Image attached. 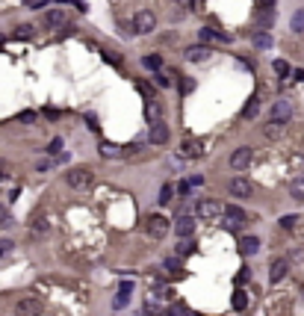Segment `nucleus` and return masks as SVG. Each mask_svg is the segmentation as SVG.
I'll use <instances>...</instances> for the list:
<instances>
[{"label": "nucleus", "mask_w": 304, "mask_h": 316, "mask_svg": "<svg viewBox=\"0 0 304 316\" xmlns=\"http://www.w3.org/2000/svg\"><path fill=\"white\" fill-rule=\"evenodd\" d=\"M157 30V15H154L151 9H142L133 15V33H139V35H148Z\"/></svg>", "instance_id": "obj_1"}, {"label": "nucleus", "mask_w": 304, "mask_h": 316, "mask_svg": "<svg viewBox=\"0 0 304 316\" xmlns=\"http://www.w3.org/2000/svg\"><path fill=\"white\" fill-rule=\"evenodd\" d=\"M65 183H68L71 189H86L89 183H92V169H83V165H77V169L65 172Z\"/></svg>", "instance_id": "obj_2"}, {"label": "nucleus", "mask_w": 304, "mask_h": 316, "mask_svg": "<svg viewBox=\"0 0 304 316\" xmlns=\"http://www.w3.org/2000/svg\"><path fill=\"white\" fill-rule=\"evenodd\" d=\"M145 231H148V236H154V239H163V236L168 234V219H165L163 213H151L148 222H145Z\"/></svg>", "instance_id": "obj_3"}, {"label": "nucleus", "mask_w": 304, "mask_h": 316, "mask_svg": "<svg viewBox=\"0 0 304 316\" xmlns=\"http://www.w3.org/2000/svg\"><path fill=\"white\" fill-rule=\"evenodd\" d=\"M222 213H224V228H227V231H239V228L248 222V213L242 210V207H234V204H231V207H224Z\"/></svg>", "instance_id": "obj_4"}, {"label": "nucleus", "mask_w": 304, "mask_h": 316, "mask_svg": "<svg viewBox=\"0 0 304 316\" xmlns=\"http://www.w3.org/2000/svg\"><path fill=\"white\" fill-rule=\"evenodd\" d=\"M269 118L275 121V124H287V121L293 118V104H290L287 98H281V101H275V104H272Z\"/></svg>", "instance_id": "obj_5"}, {"label": "nucleus", "mask_w": 304, "mask_h": 316, "mask_svg": "<svg viewBox=\"0 0 304 316\" xmlns=\"http://www.w3.org/2000/svg\"><path fill=\"white\" fill-rule=\"evenodd\" d=\"M251 160H254V151H251L248 145H242V148H236V151L231 154V169L242 172V169H248V165H251Z\"/></svg>", "instance_id": "obj_6"}, {"label": "nucleus", "mask_w": 304, "mask_h": 316, "mask_svg": "<svg viewBox=\"0 0 304 316\" xmlns=\"http://www.w3.org/2000/svg\"><path fill=\"white\" fill-rule=\"evenodd\" d=\"M227 192L236 195V198H251V195H254V187H251V180H245V177H234V180L227 183Z\"/></svg>", "instance_id": "obj_7"}, {"label": "nucleus", "mask_w": 304, "mask_h": 316, "mask_svg": "<svg viewBox=\"0 0 304 316\" xmlns=\"http://www.w3.org/2000/svg\"><path fill=\"white\" fill-rule=\"evenodd\" d=\"M222 210H224V207L219 204V201H213V198L198 201V216H201V219H219Z\"/></svg>", "instance_id": "obj_8"}, {"label": "nucleus", "mask_w": 304, "mask_h": 316, "mask_svg": "<svg viewBox=\"0 0 304 316\" xmlns=\"http://www.w3.org/2000/svg\"><path fill=\"white\" fill-rule=\"evenodd\" d=\"M15 313L18 316H39L42 313V302H39V299H21V302L15 305Z\"/></svg>", "instance_id": "obj_9"}, {"label": "nucleus", "mask_w": 304, "mask_h": 316, "mask_svg": "<svg viewBox=\"0 0 304 316\" xmlns=\"http://www.w3.org/2000/svg\"><path fill=\"white\" fill-rule=\"evenodd\" d=\"M175 234H177V239H180V236H183V239L192 236V234H195V219H192V216H177Z\"/></svg>", "instance_id": "obj_10"}, {"label": "nucleus", "mask_w": 304, "mask_h": 316, "mask_svg": "<svg viewBox=\"0 0 304 316\" xmlns=\"http://www.w3.org/2000/svg\"><path fill=\"white\" fill-rule=\"evenodd\" d=\"M201 154H204V145H201L198 139H186L180 145V157H183V160H198Z\"/></svg>", "instance_id": "obj_11"}, {"label": "nucleus", "mask_w": 304, "mask_h": 316, "mask_svg": "<svg viewBox=\"0 0 304 316\" xmlns=\"http://www.w3.org/2000/svg\"><path fill=\"white\" fill-rule=\"evenodd\" d=\"M148 139H151L154 145H165V142H168V127H165L163 121H154V124H151V133H148Z\"/></svg>", "instance_id": "obj_12"}, {"label": "nucleus", "mask_w": 304, "mask_h": 316, "mask_svg": "<svg viewBox=\"0 0 304 316\" xmlns=\"http://www.w3.org/2000/svg\"><path fill=\"white\" fill-rule=\"evenodd\" d=\"M130 293H133V284H130V281H121V287H118V295L112 299V307H116V310H121V307L127 305Z\"/></svg>", "instance_id": "obj_13"}, {"label": "nucleus", "mask_w": 304, "mask_h": 316, "mask_svg": "<svg viewBox=\"0 0 304 316\" xmlns=\"http://www.w3.org/2000/svg\"><path fill=\"white\" fill-rule=\"evenodd\" d=\"M207 57H210V47H207V45H192V47H186V59H189V62H204Z\"/></svg>", "instance_id": "obj_14"}, {"label": "nucleus", "mask_w": 304, "mask_h": 316, "mask_svg": "<svg viewBox=\"0 0 304 316\" xmlns=\"http://www.w3.org/2000/svg\"><path fill=\"white\" fill-rule=\"evenodd\" d=\"M287 269H290V263H287V260H275V263L269 266V281L278 284L283 275H287Z\"/></svg>", "instance_id": "obj_15"}, {"label": "nucleus", "mask_w": 304, "mask_h": 316, "mask_svg": "<svg viewBox=\"0 0 304 316\" xmlns=\"http://www.w3.org/2000/svg\"><path fill=\"white\" fill-rule=\"evenodd\" d=\"M62 24H65V12H62V9H50V12H45V27L56 30V27H62Z\"/></svg>", "instance_id": "obj_16"}, {"label": "nucleus", "mask_w": 304, "mask_h": 316, "mask_svg": "<svg viewBox=\"0 0 304 316\" xmlns=\"http://www.w3.org/2000/svg\"><path fill=\"white\" fill-rule=\"evenodd\" d=\"M257 248H260L257 236H242V239H239V251H242V254H257Z\"/></svg>", "instance_id": "obj_17"}, {"label": "nucleus", "mask_w": 304, "mask_h": 316, "mask_svg": "<svg viewBox=\"0 0 304 316\" xmlns=\"http://www.w3.org/2000/svg\"><path fill=\"white\" fill-rule=\"evenodd\" d=\"M251 45H254V47H263V50H266V47H272V35L266 33V30H260V33L251 35Z\"/></svg>", "instance_id": "obj_18"}, {"label": "nucleus", "mask_w": 304, "mask_h": 316, "mask_svg": "<svg viewBox=\"0 0 304 316\" xmlns=\"http://www.w3.org/2000/svg\"><path fill=\"white\" fill-rule=\"evenodd\" d=\"M101 157H121V148H118L116 142H101Z\"/></svg>", "instance_id": "obj_19"}, {"label": "nucleus", "mask_w": 304, "mask_h": 316, "mask_svg": "<svg viewBox=\"0 0 304 316\" xmlns=\"http://www.w3.org/2000/svg\"><path fill=\"white\" fill-rule=\"evenodd\" d=\"M290 195H293L295 201H304V175L293 180V187H290Z\"/></svg>", "instance_id": "obj_20"}, {"label": "nucleus", "mask_w": 304, "mask_h": 316, "mask_svg": "<svg viewBox=\"0 0 304 316\" xmlns=\"http://www.w3.org/2000/svg\"><path fill=\"white\" fill-rule=\"evenodd\" d=\"M257 113H260V101L257 98H251V101L242 106V118H257Z\"/></svg>", "instance_id": "obj_21"}, {"label": "nucleus", "mask_w": 304, "mask_h": 316, "mask_svg": "<svg viewBox=\"0 0 304 316\" xmlns=\"http://www.w3.org/2000/svg\"><path fill=\"white\" fill-rule=\"evenodd\" d=\"M142 65H145V68H151V71H160V68H163V57H160V53H157V57L148 53V57L142 59Z\"/></svg>", "instance_id": "obj_22"}, {"label": "nucleus", "mask_w": 304, "mask_h": 316, "mask_svg": "<svg viewBox=\"0 0 304 316\" xmlns=\"http://www.w3.org/2000/svg\"><path fill=\"white\" fill-rule=\"evenodd\" d=\"M290 27H293L295 33H304V9L293 12V18H290Z\"/></svg>", "instance_id": "obj_23"}, {"label": "nucleus", "mask_w": 304, "mask_h": 316, "mask_svg": "<svg viewBox=\"0 0 304 316\" xmlns=\"http://www.w3.org/2000/svg\"><path fill=\"white\" fill-rule=\"evenodd\" d=\"M234 307H236V310H245V307H248L245 290H236V293H234Z\"/></svg>", "instance_id": "obj_24"}, {"label": "nucleus", "mask_w": 304, "mask_h": 316, "mask_svg": "<svg viewBox=\"0 0 304 316\" xmlns=\"http://www.w3.org/2000/svg\"><path fill=\"white\" fill-rule=\"evenodd\" d=\"M172 198H175V187L165 183V187L160 189V204H172Z\"/></svg>", "instance_id": "obj_25"}, {"label": "nucleus", "mask_w": 304, "mask_h": 316, "mask_svg": "<svg viewBox=\"0 0 304 316\" xmlns=\"http://www.w3.org/2000/svg\"><path fill=\"white\" fill-rule=\"evenodd\" d=\"M198 39H201V45H204V42H210V39H224V35L213 33L210 27H201V30H198Z\"/></svg>", "instance_id": "obj_26"}, {"label": "nucleus", "mask_w": 304, "mask_h": 316, "mask_svg": "<svg viewBox=\"0 0 304 316\" xmlns=\"http://www.w3.org/2000/svg\"><path fill=\"white\" fill-rule=\"evenodd\" d=\"M165 272H168V275H180V263H177L175 257H168L165 260Z\"/></svg>", "instance_id": "obj_27"}, {"label": "nucleus", "mask_w": 304, "mask_h": 316, "mask_svg": "<svg viewBox=\"0 0 304 316\" xmlns=\"http://www.w3.org/2000/svg\"><path fill=\"white\" fill-rule=\"evenodd\" d=\"M275 74H281V77H287V74H290V65H287L283 59H275Z\"/></svg>", "instance_id": "obj_28"}, {"label": "nucleus", "mask_w": 304, "mask_h": 316, "mask_svg": "<svg viewBox=\"0 0 304 316\" xmlns=\"http://www.w3.org/2000/svg\"><path fill=\"white\" fill-rule=\"evenodd\" d=\"M281 127H283V124H275V121H272L269 127H266V136H269V139H275V136L281 133Z\"/></svg>", "instance_id": "obj_29"}, {"label": "nucleus", "mask_w": 304, "mask_h": 316, "mask_svg": "<svg viewBox=\"0 0 304 316\" xmlns=\"http://www.w3.org/2000/svg\"><path fill=\"white\" fill-rule=\"evenodd\" d=\"M257 9L260 12H272L275 9V0H257Z\"/></svg>", "instance_id": "obj_30"}, {"label": "nucleus", "mask_w": 304, "mask_h": 316, "mask_svg": "<svg viewBox=\"0 0 304 316\" xmlns=\"http://www.w3.org/2000/svg\"><path fill=\"white\" fill-rule=\"evenodd\" d=\"M12 225V219H9V210H3V207H0V228H9Z\"/></svg>", "instance_id": "obj_31"}, {"label": "nucleus", "mask_w": 304, "mask_h": 316, "mask_svg": "<svg viewBox=\"0 0 304 316\" xmlns=\"http://www.w3.org/2000/svg\"><path fill=\"white\" fill-rule=\"evenodd\" d=\"M62 148H65V145H62V139H53V142H50V148H47V151H50V154H59Z\"/></svg>", "instance_id": "obj_32"}, {"label": "nucleus", "mask_w": 304, "mask_h": 316, "mask_svg": "<svg viewBox=\"0 0 304 316\" xmlns=\"http://www.w3.org/2000/svg\"><path fill=\"white\" fill-rule=\"evenodd\" d=\"M295 219H298V216H283V219H281V225L287 228V231H290V228H295Z\"/></svg>", "instance_id": "obj_33"}, {"label": "nucleus", "mask_w": 304, "mask_h": 316, "mask_svg": "<svg viewBox=\"0 0 304 316\" xmlns=\"http://www.w3.org/2000/svg\"><path fill=\"white\" fill-rule=\"evenodd\" d=\"M33 231H42V234H45V231H47V222H45V219H35V222H33Z\"/></svg>", "instance_id": "obj_34"}, {"label": "nucleus", "mask_w": 304, "mask_h": 316, "mask_svg": "<svg viewBox=\"0 0 304 316\" xmlns=\"http://www.w3.org/2000/svg\"><path fill=\"white\" fill-rule=\"evenodd\" d=\"M30 33H33V27H30V24H24V27H18V35H21V39H27Z\"/></svg>", "instance_id": "obj_35"}, {"label": "nucleus", "mask_w": 304, "mask_h": 316, "mask_svg": "<svg viewBox=\"0 0 304 316\" xmlns=\"http://www.w3.org/2000/svg\"><path fill=\"white\" fill-rule=\"evenodd\" d=\"M175 192H180V198H186V192H189V183H186V180H183L180 187H175Z\"/></svg>", "instance_id": "obj_36"}, {"label": "nucleus", "mask_w": 304, "mask_h": 316, "mask_svg": "<svg viewBox=\"0 0 304 316\" xmlns=\"http://www.w3.org/2000/svg\"><path fill=\"white\" fill-rule=\"evenodd\" d=\"M180 89H183V92H192V89H195V80H183V86H180Z\"/></svg>", "instance_id": "obj_37"}, {"label": "nucleus", "mask_w": 304, "mask_h": 316, "mask_svg": "<svg viewBox=\"0 0 304 316\" xmlns=\"http://www.w3.org/2000/svg\"><path fill=\"white\" fill-rule=\"evenodd\" d=\"M35 169H39V172H47V169H50V160H42V163L35 165Z\"/></svg>", "instance_id": "obj_38"}, {"label": "nucleus", "mask_w": 304, "mask_h": 316, "mask_svg": "<svg viewBox=\"0 0 304 316\" xmlns=\"http://www.w3.org/2000/svg\"><path fill=\"white\" fill-rule=\"evenodd\" d=\"M24 3H27V6H33V9L39 6V0H24Z\"/></svg>", "instance_id": "obj_39"}, {"label": "nucleus", "mask_w": 304, "mask_h": 316, "mask_svg": "<svg viewBox=\"0 0 304 316\" xmlns=\"http://www.w3.org/2000/svg\"><path fill=\"white\" fill-rule=\"evenodd\" d=\"M59 3H65V0H59Z\"/></svg>", "instance_id": "obj_40"}]
</instances>
